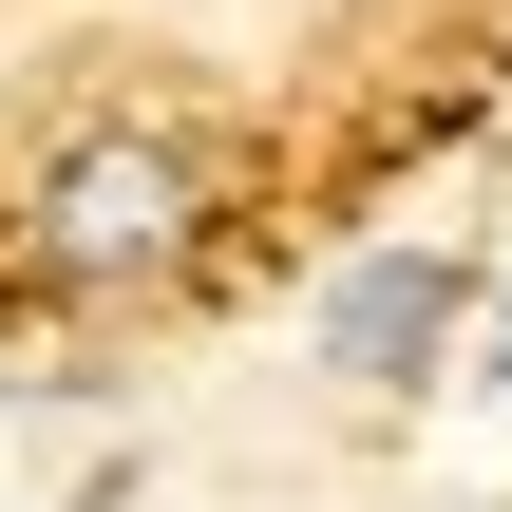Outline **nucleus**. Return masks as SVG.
I'll use <instances>...</instances> for the list:
<instances>
[{
	"label": "nucleus",
	"mask_w": 512,
	"mask_h": 512,
	"mask_svg": "<svg viewBox=\"0 0 512 512\" xmlns=\"http://www.w3.org/2000/svg\"><path fill=\"white\" fill-rule=\"evenodd\" d=\"M456 342H475V266H437V247H380V266H342V285H323V361H342V380H380V399H418Z\"/></svg>",
	"instance_id": "2"
},
{
	"label": "nucleus",
	"mask_w": 512,
	"mask_h": 512,
	"mask_svg": "<svg viewBox=\"0 0 512 512\" xmlns=\"http://www.w3.org/2000/svg\"><path fill=\"white\" fill-rule=\"evenodd\" d=\"M475 399L512 418V304H475Z\"/></svg>",
	"instance_id": "3"
},
{
	"label": "nucleus",
	"mask_w": 512,
	"mask_h": 512,
	"mask_svg": "<svg viewBox=\"0 0 512 512\" xmlns=\"http://www.w3.org/2000/svg\"><path fill=\"white\" fill-rule=\"evenodd\" d=\"M209 209H228L209 133H171V114H76V133L19 171V266L76 285V304H133V285H171V266L209 247Z\"/></svg>",
	"instance_id": "1"
}]
</instances>
